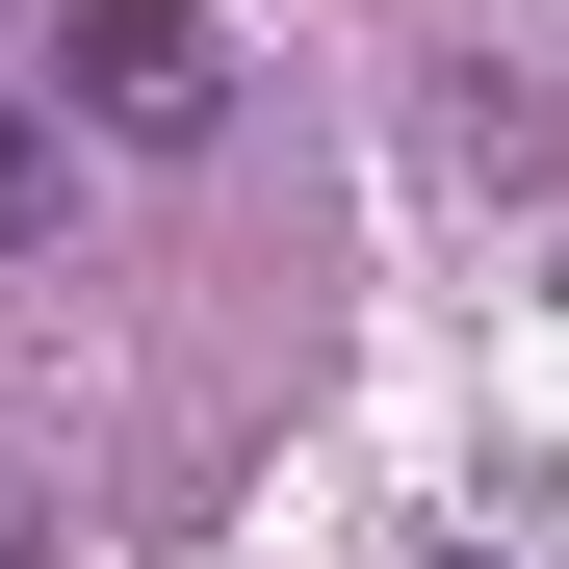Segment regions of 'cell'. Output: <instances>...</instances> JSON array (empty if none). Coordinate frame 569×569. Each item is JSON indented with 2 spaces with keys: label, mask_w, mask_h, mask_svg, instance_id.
I'll list each match as a JSON object with an SVG mask.
<instances>
[{
  "label": "cell",
  "mask_w": 569,
  "mask_h": 569,
  "mask_svg": "<svg viewBox=\"0 0 569 569\" xmlns=\"http://www.w3.org/2000/svg\"><path fill=\"white\" fill-rule=\"evenodd\" d=\"M52 233V104H0V259Z\"/></svg>",
  "instance_id": "7a4b0ae2"
},
{
  "label": "cell",
  "mask_w": 569,
  "mask_h": 569,
  "mask_svg": "<svg viewBox=\"0 0 569 569\" xmlns=\"http://www.w3.org/2000/svg\"><path fill=\"white\" fill-rule=\"evenodd\" d=\"M0 569H52V492H27V466H0Z\"/></svg>",
  "instance_id": "3957f363"
},
{
  "label": "cell",
  "mask_w": 569,
  "mask_h": 569,
  "mask_svg": "<svg viewBox=\"0 0 569 569\" xmlns=\"http://www.w3.org/2000/svg\"><path fill=\"white\" fill-rule=\"evenodd\" d=\"M52 130H104V156H208V130H233V52L181 27V0H78V52H52Z\"/></svg>",
  "instance_id": "6da1fadb"
},
{
  "label": "cell",
  "mask_w": 569,
  "mask_h": 569,
  "mask_svg": "<svg viewBox=\"0 0 569 569\" xmlns=\"http://www.w3.org/2000/svg\"><path fill=\"white\" fill-rule=\"evenodd\" d=\"M440 569H492V543H440Z\"/></svg>",
  "instance_id": "277c9868"
}]
</instances>
